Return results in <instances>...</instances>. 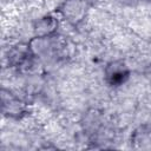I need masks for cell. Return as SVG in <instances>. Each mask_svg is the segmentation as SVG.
<instances>
[{
	"mask_svg": "<svg viewBox=\"0 0 151 151\" xmlns=\"http://www.w3.org/2000/svg\"><path fill=\"white\" fill-rule=\"evenodd\" d=\"M58 27V21L51 17H44L34 24V32L37 37H51Z\"/></svg>",
	"mask_w": 151,
	"mask_h": 151,
	"instance_id": "cell-4",
	"label": "cell"
},
{
	"mask_svg": "<svg viewBox=\"0 0 151 151\" xmlns=\"http://www.w3.org/2000/svg\"><path fill=\"white\" fill-rule=\"evenodd\" d=\"M87 9V0H66L60 7V13L70 24L76 26L83 21Z\"/></svg>",
	"mask_w": 151,
	"mask_h": 151,
	"instance_id": "cell-1",
	"label": "cell"
},
{
	"mask_svg": "<svg viewBox=\"0 0 151 151\" xmlns=\"http://www.w3.org/2000/svg\"><path fill=\"white\" fill-rule=\"evenodd\" d=\"M106 79L111 85H120L129 76L126 66L120 61H113L106 67Z\"/></svg>",
	"mask_w": 151,
	"mask_h": 151,
	"instance_id": "cell-3",
	"label": "cell"
},
{
	"mask_svg": "<svg viewBox=\"0 0 151 151\" xmlns=\"http://www.w3.org/2000/svg\"><path fill=\"white\" fill-rule=\"evenodd\" d=\"M147 1H150V2H151V0H147Z\"/></svg>",
	"mask_w": 151,
	"mask_h": 151,
	"instance_id": "cell-5",
	"label": "cell"
},
{
	"mask_svg": "<svg viewBox=\"0 0 151 151\" xmlns=\"http://www.w3.org/2000/svg\"><path fill=\"white\" fill-rule=\"evenodd\" d=\"M2 112L4 114L13 118H19L25 113V104L12 92L2 88L1 91Z\"/></svg>",
	"mask_w": 151,
	"mask_h": 151,
	"instance_id": "cell-2",
	"label": "cell"
}]
</instances>
